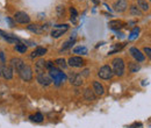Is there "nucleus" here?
Instances as JSON below:
<instances>
[{"instance_id": "obj_24", "label": "nucleus", "mask_w": 151, "mask_h": 128, "mask_svg": "<svg viewBox=\"0 0 151 128\" xmlns=\"http://www.w3.org/2000/svg\"><path fill=\"white\" fill-rule=\"evenodd\" d=\"M55 64L57 67H59L60 69H66V67H68V63H66V61L64 58H57L55 61Z\"/></svg>"}, {"instance_id": "obj_22", "label": "nucleus", "mask_w": 151, "mask_h": 128, "mask_svg": "<svg viewBox=\"0 0 151 128\" xmlns=\"http://www.w3.org/2000/svg\"><path fill=\"white\" fill-rule=\"evenodd\" d=\"M137 5H138V7L142 9V11H149L150 9V5L145 1V0H137Z\"/></svg>"}, {"instance_id": "obj_28", "label": "nucleus", "mask_w": 151, "mask_h": 128, "mask_svg": "<svg viewBox=\"0 0 151 128\" xmlns=\"http://www.w3.org/2000/svg\"><path fill=\"white\" fill-rule=\"evenodd\" d=\"M130 13H132V15H136V17H141L142 15V12L136 6H132L130 7Z\"/></svg>"}, {"instance_id": "obj_3", "label": "nucleus", "mask_w": 151, "mask_h": 128, "mask_svg": "<svg viewBox=\"0 0 151 128\" xmlns=\"http://www.w3.org/2000/svg\"><path fill=\"white\" fill-rule=\"evenodd\" d=\"M18 73H19V76L21 77V79L24 80V82H30L33 79V70L27 64H24L19 71H18Z\"/></svg>"}, {"instance_id": "obj_23", "label": "nucleus", "mask_w": 151, "mask_h": 128, "mask_svg": "<svg viewBox=\"0 0 151 128\" xmlns=\"http://www.w3.org/2000/svg\"><path fill=\"white\" fill-rule=\"evenodd\" d=\"M73 53L75 54H81V55H86L87 54V48L84 47V46H79V47H76L73 49Z\"/></svg>"}, {"instance_id": "obj_12", "label": "nucleus", "mask_w": 151, "mask_h": 128, "mask_svg": "<svg viewBox=\"0 0 151 128\" xmlns=\"http://www.w3.org/2000/svg\"><path fill=\"white\" fill-rule=\"evenodd\" d=\"M9 63H11V67L13 68V70H15V71H19L20 69L24 65L23 59H21V58H19V57H14V58H12Z\"/></svg>"}, {"instance_id": "obj_20", "label": "nucleus", "mask_w": 151, "mask_h": 128, "mask_svg": "<svg viewBox=\"0 0 151 128\" xmlns=\"http://www.w3.org/2000/svg\"><path fill=\"white\" fill-rule=\"evenodd\" d=\"M108 26L112 28V29H115V30H119V29H121L123 26H124V23L121 21V20H113V21H109V23H108Z\"/></svg>"}, {"instance_id": "obj_8", "label": "nucleus", "mask_w": 151, "mask_h": 128, "mask_svg": "<svg viewBox=\"0 0 151 128\" xmlns=\"http://www.w3.org/2000/svg\"><path fill=\"white\" fill-rule=\"evenodd\" d=\"M37 82L41 84V85H43V86H48V85H50V84L52 83L50 76H49L47 72L37 74Z\"/></svg>"}, {"instance_id": "obj_25", "label": "nucleus", "mask_w": 151, "mask_h": 128, "mask_svg": "<svg viewBox=\"0 0 151 128\" xmlns=\"http://www.w3.org/2000/svg\"><path fill=\"white\" fill-rule=\"evenodd\" d=\"M14 49H15L18 53H20V54H24V53L27 51V47H26V44H22V43H18V44H15Z\"/></svg>"}, {"instance_id": "obj_30", "label": "nucleus", "mask_w": 151, "mask_h": 128, "mask_svg": "<svg viewBox=\"0 0 151 128\" xmlns=\"http://www.w3.org/2000/svg\"><path fill=\"white\" fill-rule=\"evenodd\" d=\"M138 34H139V28L138 27H135L132 30L130 35H129V40H135L136 37L138 36Z\"/></svg>"}, {"instance_id": "obj_38", "label": "nucleus", "mask_w": 151, "mask_h": 128, "mask_svg": "<svg viewBox=\"0 0 151 128\" xmlns=\"http://www.w3.org/2000/svg\"><path fill=\"white\" fill-rule=\"evenodd\" d=\"M79 1H83V0H79Z\"/></svg>"}, {"instance_id": "obj_15", "label": "nucleus", "mask_w": 151, "mask_h": 128, "mask_svg": "<svg viewBox=\"0 0 151 128\" xmlns=\"http://www.w3.org/2000/svg\"><path fill=\"white\" fill-rule=\"evenodd\" d=\"M13 68L11 65H4L2 68V77L5 79H12L13 78Z\"/></svg>"}, {"instance_id": "obj_36", "label": "nucleus", "mask_w": 151, "mask_h": 128, "mask_svg": "<svg viewBox=\"0 0 151 128\" xmlns=\"http://www.w3.org/2000/svg\"><path fill=\"white\" fill-rule=\"evenodd\" d=\"M91 1H92L94 5H99V4H100V0H91Z\"/></svg>"}, {"instance_id": "obj_7", "label": "nucleus", "mask_w": 151, "mask_h": 128, "mask_svg": "<svg viewBox=\"0 0 151 128\" xmlns=\"http://www.w3.org/2000/svg\"><path fill=\"white\" fill-rule=\"evenodd\" d=\"M14 20L18 23H29L30 22V17L26 12H17L14 14Z\"/></svg>"}, {"instance_id": "obj_19", "label": "nucleus", "mask_w": 151, "mask_h": 128, "mask_svg": "<svg viewBox=\"0 0 151 128\" xmlns=\"http://www.w3.org/2000/svg\"><path fill=\"white\" fill-rule=\"evenodd\" d=\"M84 98H85V100H87V101H94L95 98H96V95L94 94L93 90H91V89H86V90L84 91Z\"/></svg>"}, {"instance_id": "obj_11", "label": "nucleus", "mask_w": 151, "mask_h": 128, "mask_svg": "<svg viewBox=\"0 0 151 128\" xmlns=\"http://www.w3.org/2000/svg\"><path fill=\"white\" fill-rule=\"evenodd\" d=\"M129 53L132 54V56L136 59V61H137V62H143V61L145 59L144 54H142V53H141V50H139V49H137V48H135V47L130 48Z\"/></svg>"}, {"instance_id": "obj_34", "label": "nucleus", "mask_w": 151, "mask_h": 128, "mask_svg": "<svg viewBox=\"0 0 151 128\" xmlns=\"http://www.w3.org/2000/svg\"><path fill=\"white\" fill-rule=\"evenodd\" d=\"M144 53L148 55V57H150L151 56V49H150V47H145L144 48Z\"/></svg>"}, {"instance_id": "obj_29", "label": "nucleus", "mask_w": 151, "mask_h": 128, "mask_svg": "<svg viewBox=\"0 0 151 128\" xmlns=\"http://www.w3.org/2000/svg\"><path fill=\"white\" fill-rule=\"evenodd\" d=\"M75 41H76V38H70L69 41H66V42L64 43V46L60 48V50H66L68 48H70V47H71V46L75 43Z\"/></svg>"}, {"instance_id": "obj_31", "label": "nucleus", "mask_w": 151, "mask_h": 128, "mask_svg": "<svg viewBox=\"0 0 151 128\" xmlns=\"http://www.w3.org/2000/svg\"><path fill=\"white\" fill-rule=\"evenodd\" d=\"M54 67H55L54 62H51V61H47V62H45V69H47V70H50V69L54 68Z\"/></svg>"}, {"instance_id": "obj_26", "label": "nucleus", "mask_w": 151, "mask_h": 128, "mask_svg": "<svg viewBox=\"0 0 151 128\" xmlns=\"http://www.w3.org/2000/svg\"><path fill=\"white\" fill-rule=\"evenodd\" d=\"M29 119H30L32 121H35V122H41V121L43 120V115H42L41 113H36L35 115H30Z\"/></svg>"}, {"instance_id": "obj_16", "label": "nucleus", "mask_w": 151, "mask_h": 128, "mask_svg": "<svg viewBox=\"0 0 151 128\" xmlns=\"http://www.w3.org/2000/svg\"><path fill=\"white\" fill-rule=\"evenodd\" d=\"M35 71L37 74H41V73H45L47 72V69H45V61L43 59H40L36 62V65H35Z\"/></svg>"}, {"instance_id": "obj_33", "label": "nucleus", "mask_w": 151, "mask_h": 128, "mask_svg": "<svg viewBox=\"0 0 151 128\" xmlns=\"http://www.w3.org/2000/svg\"><path fill=\"white\" fill-rule=\"evenodd\" d=\"M57 11H58V15H62V14H64V7H63V6H58Z\"/></svg>"}, {"instance_id": "obj_4", "label": "nucleus", "mask_w": 151, "mask_h": 128, "mask_svg": "<svg viewBox=\"0 0 151 128\" xmlns=\"http://www.w3.org/2000/svg\"><path fill=\"white\" fill-rule=\"evenodd\" d=\"M69 30V25L66 23H63V25H57L52 28L51 30V36L54 38H58L60 37L62 35H64L66 32Z\"/></svg>"}, {"instance_id": "obj_10", "label": "nucleus", "mask_w": 151, "mask_h": 128, "mask_svg": "<svg viewBox=\"0 0 151 128\" xmlns=\"http://www.w3.org/2000/svg\"><path fill=\"white\" fill-rule=\"evenodd\" d=\"M69 80H70V83H71L72 85H75V86H80V85H83V83H84L81 74H79V73H72V74L69 77Z\"/></svg>"}, {"instance_id": "obj_27", "label": "nucleus", "mask_w": 151, "mask_h": 128, "mask_svg": "<svg viewBox=\"0 0 151 128\" xmlns=\"http://www.w3.org/2000/svg\"><path fill=\"white\" fill-rule=\"evenodd\" d=\"M70 12H71V21L73 23H77V18H78V12L75 7H71L70 8Z\"/></svg>"}, {"instance_id": "obj_1", "label": "nucleus", "mask_w": 151, "mask_h": 128, "mask_svg": "<svg viewBox=\"0 0 151 128\" xmlns=\"http://www.w3.org/2000/svg\"><path fill=\"white\" fill-rule=\"evenodd\" d=\"M49 71V76H50V78H51V80L56 84L57 86L58 85H60L62 83H64L65 80H66V74L64 72H62L59 69H57L56 67H54V68H51L50 70H48Z\"/></svg>"}, {"instance_id": "obj_13", "label": "nucleus", "mask_w": 151, "mask_h": 128, "mask_svg": "<svg viewBox=\"0 0 151 128\" xmlns=\"http://www.w3.org/2000/svg\"><path fill=\"white\" fill-rule=\"evenodd\" d=\"M28 30H30L32 33H35V34H42L45 32V27L44 26H41V25H36V23H30L29 26H27Z\"/></svg>"}, {"instance_id": "obj_2", "label": "nucleus", "mask_w": 151, "mask_h": 128, "mask_svg": "<svg viewBox=\"0 0 151 128\" xmlns=\"http://www.w3.org/2000/svg\"><path fill=\"white\" fill-rule=\"evenodd\" d=\"M112 64H113V67H111V68H112V70H113L114 74L120 76V77L123 76V73H124V68H126L124 61H123L121 57H116V58L113 59Z\"/></svg>"}, {"instance_id": "obj_18", "label": "nucleus", "mask_w": 151, "mask_h": 128, "mask_svg": "<svg viewBox=\"0 0 151 128\" xmlns=\"http://www.w3.org/2000/svg\"><path fill=\"white\" fill-rule=\"evenodd\" d=\"M47 49L45 48H43V47H37L33 53H32V55H30V57L32 58H35V57H41V56L45 55L47 54Z\"/></svg>"}, {"instance_id": "obj_14", "label": "nucleus", "mask_w": 151, "mask_h": 128, "mask_svg": "<svg viewBox=\"0 0 151 128\" xmlns=\"http://www.w3.org/2000/svg\"><path fill=\"white\" fill-rule=\"evenodd\" d=\"M93 92H94L95 95H102L105 93V88L104 85L100 83V82H93Z\"/></svg>"}, {"instance_id": "obj_17", "label": "nucleus", "mask_w": 151, "mask_h": 128, "mask_svg": "<svg viewBox=\"0 0 151 128\" xmlns=\"http://www.w3.org/2000/svg\"><path fill=\"white\" fill-rule=\"evenodd\" d=\"M0 36L4 37L7 42H9V43H17L18 41H19V38L17 36H14L13 34H6L5 32H2V30H0Z\"/></svg>"}, {"instance_id": "obj_32", "label": "nucleus", "mask_w": 151, "mask_h": 128, "mask_svg": "<svg viewBox=\"0 0 151 128\" xmlns=\"http://www.w3.org/2000/svg\"><path fill=\"white\" fill-rule=\"evenodd\" d=\"M0 61H1V65L6 64V59H5V54L4 51H0Z\"/></svg>"}, {"instance_id": "obj_9", "label": "nucleus", "mask_w": 151, "mask_h": 128, "mask_svg": "<svg viewBox=\"0 0 151 128\" xmlns=\"http://www.w3.org/2000/svg\"><path fill=\"white\" fill-rule=\"evenodd\" d=\"M113 7L116 12L122 13V12H124V11L127 9V7H128V1H127V0H117L113 5Z\"/></svg>"}, {"instance_id": "obj_37", "label": "nucleus", "mask_w": 151, "mask_h": 128, "mask_svg": "<svg viewBox=\"0 0 151 128\" xmlns=\"http://www.w3.org/2000/svg\"><path fill=\"white\" fill-rule=\"evenodd\" d=\"M2 68H4V65H0V76H2Z\"/></svg>"}, {"instance_id": "obj_5", "label": "nucleus", "mask_w": 151, "mask_h": 128, "mask_svg": "<svg viewBox=\"0 0 151 128\" xmlns=\"http://www.w3.org/2000/svg\"><path fill=\"white\" fill-rule=\"evenodd\" d=\"M98 76L101 78V79H111L114 76L113 70L109 65H104L100 68V70L98 71Z\"/></svg>"}, {"instance_id": "obj_21", "label": "nucleus", "mask_w": 151, "mask_h": 128, "mask_svg": "<svg viewBox=\"0 0 151 128\" xmlns=\"http://www.w3.org/2000/svg\"><path fill=\"white\" fill-rule=\"evenodd\" d=\"M128 68H129V71L132 73L137 72V71L141 70V65H139L137 62H130V63L128 64Z\"/></svg>"}, {"instance_id": "obj_6", "label": "nucleus", "mask_w": 151, "mask_h": 128, "mask_svg": "<svg viewBox=\"0 0 151 128\" xmlns=\"http://www.w3.org/2000/svg\"><path fill=\"white\" fill-rule=\"evenodd\" d=\"M68 64L70 67H73V68H81V67H84L85 61L81 57H79V56H73V57H70L69 58Z\"/></svg>"}, {"instance_id": "obj_35", "label": "nucleus", "mask_w": 151, "mask_h": 128, "mask_svg": "<svg viewBox=\"0 0 151 128\" xmlns=\"http://www.w3.org/2000/svg\"><path fill=\"white\" fill-rule=\"evenodd\" d=\"M88 72H90V70H88V69H85V70L83 71V74H84L85 77H87V76H88Z\"/></svg>"}]
</instances>
